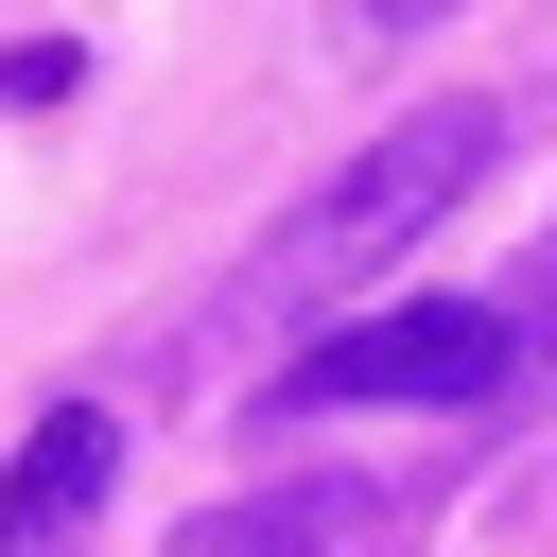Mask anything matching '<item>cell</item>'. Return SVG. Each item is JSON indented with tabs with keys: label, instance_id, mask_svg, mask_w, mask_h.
<instances>
[{
	"label": "cell",
	"instance_id": "cell-2",
	"mask_svg": "<svg viewBox=\"0 0 557 557\" xmlns=\"http://www.w3.org/2000/svg\"><path fill=\"white\" fill-rule=\"evenodd\" d=\"M522 366H540L522 313H487V296H400V313L313 331V348L278 366V400H296V418H313V400H505Z\"/></svg>",
	"mask_w": 557,
	"mask_h": 557
},
{
	"label": "cell",
	"instance_id": "cell-1",
	"mask_svg": "<svg viewBox=\"0 0 557 557\" xmlns=\"http://www.w3.org/2000/svg\"><path fill=\"white\" fill-rule=\"evenodd\" d=\"M487 157H505V104L487 87H453V104H418V122H383L348 174H313L296 209H278V244L244 261L261 296H313V278H366V261H400L435 209H470L487 191Z\"/></svg>",
	"mask_w": 557,
	"mask_h": 557
},
{
	"label": "cell",
	"instance_id": "cell-4",
	"mask_svg": "<svg viewBox=\"0 0 557 557\" xmlns=\"http://www.w3.org/2000/svg\"><path fill=\"white\" fill-rule=\"evenodd\" d=\"M70 70H87L70 35H17V52H0V104H70Z\"/></svg>",
	"mask_w": 557,
	"mask_h": 557
},
{
	"label": "cell",
	"instance_id": "cell-5",
	"mask_svg": "<svg viewBox=\"0 0 557 557\" xmlns=\"http://www.w3.org/2000/svg\"><path fill=\"white\" fill-rule=\"evenodd\" d=\"M435 17H470V0H348V52H400V35H435Z\"/></svg>",
	"mask_w": 557,
	"mask_h": 557
},
{
	"label": "cell",
	"instance_id": "cell-3",
	"mask_svg": "<svg viewBox=\"0 0 557 557\" xmlns=\"http://www.w3.org/2000/svg\"><path fill=\"white\" fill-rule=\"evenodd\" d=\"M104 487H122V418H104V400H52V418L17 435V470H0V557L104 522Z\"/></svg>",
	"mask_w": 557,
	"mask_h": 557
}]
</instances>
